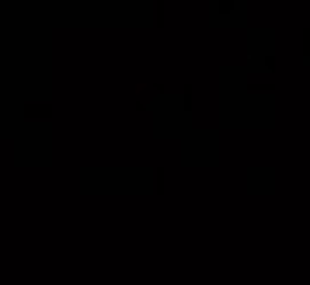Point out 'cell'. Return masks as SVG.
<instances>
[{
	"mask_svg": "<svg viewBox=\"0 0 310 285\" xmlns=\"http://www.w3.org/2000/svg\"><path fill=\"white\" fill-rule=\"evenodd\" d=\"M272 87H275V84H251V91H255V94H269Z\"/></svg>",
	"mask_w": 310,
	"mask_h": 285,
	"instance_id": "cell-3",
	"label": "cell"
},
{
	"mask_svg": "<svg viewBox=\"0 0 310 285\" xmlns=\"http://www.w3.org/2000/svg\"><path fill=\"white\" fill-rule=\"evenodd\" d=\"M25 118H53V104H25Z\"/></svg>",
	"mask_w": 310,
	"mask_h": 285,
	"instance_id": "cell-1",
	"label": "cell"
},
{
	"mask_svg": "<svg viewBox=\"0 0 310 285\" xmlns=\"http://www.w3.org/2000/svg\"><path fill=\"white\" fill-rule=\"evenodd\" d=\"M182 94H185V108L192 112V84H185V87H182Z\"/></svg>",
	"mask_w": 310,
	"mask_h": 285,
	"instance_id": "cell-4",
	"label": "cell"
},
{
	"mask_svg": "<svg viewBox=\"0 0 310 285\" xmlns=\"http://www.w3.org/2000/svg\"><path fill=\"white\" fill-rule=\"evenodd\" d=\"M153 184H157V188H153V191H164V167H157V170H153Z\"/></svg>",
	"mask_w": 310,
	"mask_h": 285,
	"instance_id": "cell-2",
	"label": "cell"
}]
</instances>
